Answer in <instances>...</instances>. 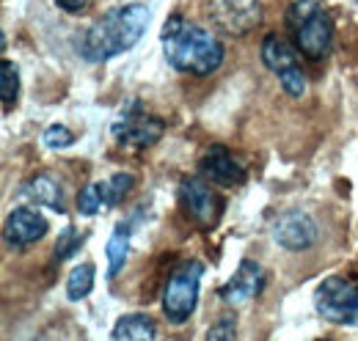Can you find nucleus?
<instances>
[{"mask_svg": "<svg viewBox=\"0 0 358 341\" xmlns=\"http://www.w3.org/2000/svg\"><path fill=\"white\" fill-rule=\"evenodd\" d=\"M160 44L166 61L185 75H213L224 64V44L201 25L187 22L182 14H171L160 31Z\"/></svg>", "mask_w": 358, "mask_h": 341, "instance_id": "1", "label": "nucleus"}, {"mask_svg": "<svg viewBox=\"0 0 358 341\" xmlns=\"http://www.w3.org/2000/svg\"><path fill=\"white\" fill-rule=\"evenodd\" d=\"M149 25V8L143 3H124L105 11L80 39V55L89 64L122 55L141 42Z\"/></svg>", "mask_w": 358, "mask_h": 341, "instance_id": "2", "label": "nucleus"}, {"mask_svg": "<svg viewBox=\"0 0 358 341\" xmlns=\"http://www.w3.org/2000/svg\"><path fill=\"white\" fill-rule=\"evenodd\" d=\"M287 28L292 31L298 52L312 58V61L325 58L334 47V20L314 0H298L289 6Z\"/></svg>", "mask_w": 358, "mask_h": 341, "instance_id": "3", "label": "nucleus"}, {"mask_svg": "<svg viewBox=\"0 0 358 341\" xmlns=\"http://www.w3.org/2000/svg\"><path fill=\"white\" fill-rule=\"evenodd\" d=\"M201 275H204L201 261H182L169 275L166 289H163V314L169 322L182 325L190 319V314L196 311V303H199Z\"/></svg>", "mask_w": 358, "mask_h": 341, "instance_id": "4", "label": "nucleus"}, {"mask_svg": "<svg viewBox=\"0 0 358 341\" xmlns=\"http://www.w3.org/2000/svg\"><path fill=\"white\" fill-rule=\"evenodd\" d=\"M314 305L320 317L331 325L358 328V281L331 275L317 286Z\"/></svg>", "mask_w": 358, "mask_h": 341, "instance_id": "5", "label": "nucleus"}, {"mask_svg": "<svg viewBox=\"0 0 358 341\" xmlns=\"http://www.w3.org/2000/svg\"><path fill=\"white\" fill-rule=\"evenodd\" d=\"M262 61H265V66L273 75H278L281 88L289 96L301 99L306 94L309 80H306V72L298 64V50H292L284 39H278L275 34L265 36V42H262Z\"/></svg>", "mask_w": 358, "mask_h": 341, "instance_id": "6", "label": "nucleus"}, {"mask_svg": "<svg viewBox=\"0 0 358 341\" xmlns=\"http://www.w3.org/2000/svg\"><path fill=\"white\" fill-rule=\"evenodd\" d=\"M179 204L182 212L187 215L193 223L213 228L218 226L221 215H224V198L207 184L204 176H187L179 184Z\"/></svg>", "mask_w": 358, "mask_h": 341, "instance_id": "7", "label": "nucleus"}, {"mask_svg": "<svg viewBox=\"0 0 358 341\" xmlns=\"http://www.w3.org/2000/svg\"><path fill=\"white\" fill-rule=\"evenodd\" d=\"M273 240L287 251H309L320 240V226L303 210H287L273 220Z\"/></svg>", "mask_w": 358, "mask_h": 341, "instance_id": "8", "label": "nucleus"}, {"mask_svg": "<svg viewBox=\"0 0 358 341\" xmlns=\"http://www.w3.org/2000/svg\"><path fill=\"white\" fill-rule=\"evenodd\" d=\"M210 17L224 34L245 36L259 25L262 6L259 0H210Z\"/></svg>", "mask_w": 358, "mask_h": 341, "instance_id": "9", "label": "nucleus"}, {"mask_svg": "<svg viewBox=\"0 0 358 341\" xmlns=\"http://www.w3.org/2000/svg\"><path fill=\"white\" fill-rule=\"evenodd\" d=\"M262 289H265V270H262V264H257L254 259H243L237 273L221 286V300L231 303V305H240V303L254 300Z\"/></svg>", "mask_w": 358, "mask_h": 341, "instance_id": "10", "label": "nucleus"}, {"mask_svg": "<svg viewBox=\"0 0 358 341\" xmlns=\"http://www.w3.org/2000/svg\"><path fill=\"white\" fill-rule=\"evenodd\" d=\"M199 170L204 179H210L213 184H221V187H234V184L245 182V168L231 157V152L226 146H210L199 160Z\"/></svg>", "mask_w": 358, "mask_h": 341, "instance_id": "11", "label": "nucleus"}, {"mask_svg": "<svg viewBox=\"0 0 358 341\" xmlns=\"http://www.w3.org/2000/svg\"><path fill=\"white\" fill-rule=\"evenodd\" d=\"M6 242L8 245H17V248H25V245H34L39 242L47 234V217L36 210H28V207H20L6 217Z\"/></svg>", "mask_w": 358, "mask_h": 341, "instance_id": "12", "label": "nucleus"}, {"mask_svg": "<svg viewBox=\"0 0 358 341\" xmlns=\"http://www.w3.org/2000/svg\"><path fill=\"white\" fill-rule=\"evenodd\" d=\"M163 132H166V124L152 116H143V119L124 116V122L113 124V138L122 146H135V149H146V146L157 143L163 138Z\"/></svg>", "mask_w": 358, "mask_h": 341, "instance_id": "13", "label": "nucleus"}, {"mask_svg": "<svg viewBox=\"0 0 358 341\" xmlns=\"http://www.w3.org/2000/svg\"><path fill=\"white\" fill-rule=\"evenodd\" d=\"M22 196L25 198H31L36 207H47V210H52V212H64V190H61V184L52 179V176H47V173H39V176H34L25 187H22Z\"/></svg>", "mask_w": 358, "mask_h": 341, "instance_id": "14", "label": "nucleus"}, {"mask_svg": "<svg viewBox=\"0 0 358 341\" xmlns=\"http://www.w3.org/2000/svg\"><path fill=\"white\" fill-rule=\"evenodd\" d=\"M155 336H157V328L146 314H124L113 328V339L116 341H146L155 339Z\"/></svg>", "mask_w": 358, "mask_h": 341, "instance_id": "15", "label": "nucleus"}, {"mask_svg": "<svg viewBox=\"0 0 358 341\" xmlns=\"http://www.w3.org/2000/svg\"><path fill=\"white\" fill-rule=\"evenodd\" d=\"M130 254V223H119L105 245V256H108V275H119V270L124 267Z\"/></svg>", "mask_w": 358, "mask_h": 341, "instance_id": "16", "label": "nucleus"}, {"mask_svg": "<svg viewBox=\"0 0 358 341\" xmlns=\"http://www.w3.org/2000/svg\"><path fill=\"white\" fill-rule=\"evenodd\" d=\"M133 184H135L133 173H113L108 182H96L105 207H116V204H122L124 196L133 190Z\"/></svg>", "mask_w": 358, "mask_h": 341, "instance_id": "17", "label": "nucleus"}, {"mask_svg": "<svg viewBox=\"0 0 358 341\" xmlns=\"http://www.w3.org/2000/svg\"><path fill=\"white\" fill-rule=\"evenodd\" d=\"M94 275H96V270H94V264H80V267H75L72 273H69V278H66V298L69 300H83L89 295L91 289H94Z\"/></svg>", "mask_w": 358, "mask_h": 341, "instance_id": "18", "label": "nucleus"}, {"mask_svg": "<svg viewBox=\"0 0 358 341\" xmlns=\"http://www.w3.org/2000/svg\"><path fill=\"white\" fill-rule=\"evenodd\" d=\"M17 94H20V69L11 61H0V99L6 110L17 102Z\"/></svg>", "mask_w": 358, "mask_h": 341, "instance_id": "19", "label": "nucleus"}, {"mask_svg": "<svg viewBox=\"0 0 358 341\" xmlns=\"http://www.w3.org/2000/svg\"><path fill=\"white\" fill-rule=\"evenodd\" d=\"M83 245V234H78L72 226H66L61 234H58V242H55V261H66L69 256H75V251Z\"/></svg>", "mask_w": 358, "mask_h": 341, "instance_id": "20", "label": "nucleus"}, {"mask_svg": "<svg viewBox=\"0 0 358 341\" xmlns=\"http://www.w3.org/2000/svg\"><path fill=\"white\" fill-rule=\"evenodd\" d=\"M42 140H45L47 149H66V146L75 143V132L69 127H64V124H52V127L45 129Z\"/></svg>", "mask_w": 358, "mask_h": 341, "instance_id": "21", "label": "nucleus"}, {"mask_svg": "<svg viewBox=\"0 0 358 341\" xmlns=\"http://www.w3.org/2000/svg\"><path fill=\"white\" fill-rule=\"evenodd\" d=\"M99 207H102L99 187H96V184L83 187V190H80V196H78V210H80V215L91 217V215H96V210H99Z\"/></svg>", "mask_w": 358, "mask_h": 341, "instance_id": "22", "label": "nucleus"}, {"mask_svg": "<svg viewBox=\"0 0 358 341\" xmlns=\"http://www.w3.org/2000/svg\"><path fill=\"white\" fill-rule=\"evenodd\" d=\"M237 336V325L231 317H224L221 322H215L210 331H207V339L210 341H231Z\"/></svg>", "mask_w": 358, "mask_h": 341, "instance_id": "23", "label": "nucleus"}, {"mask_svg": "<svg viewBox=\"0 0 358 341\" xmlns=\"http://www.w3.org/2000/svg\"><path fill=\"white\" fill-rule=\"evenodd\" d=\"M55 6L66 14H80L91 6V0H55Z\"/></svg>", "mask_w": 358, "mask_h": 341, "instance_id": "24", "label": "nucleus"}, {"mask_svg": "<svg viewBox=\"0 0 358 341\" xmlns=\"http://www.w3.org/2000/svg\"><path fill=\"white\" fill-rule=\"evenodd\" d=\"M356 3H358V0H356Z\"/></svg>", "mask_w": 358, "mask_h": 341, "instance_id": "25", "label": "nucleus"}]
</instances>
